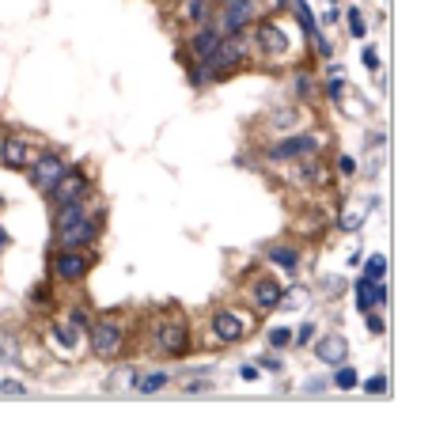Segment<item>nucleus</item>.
Segmentation results:
<instances>
[{
    "label": "nucleus",
    "instance_id": "f257e3e1",
    "mask_svg": "<svg viewBox=\"0 0 432 436\" xmlns=\"http://www.w3.org/2000/svg\"><path fill=\"white\" fill-rule=\"evenodd\" d=\"M61 247L65 250H76V247H88L91 239H95V220H88V212H80L76 220H69V224H61Z\"/></svg>",
    "mask_w": 432,
    "mask_h": 436
},
{
    "label": "nucleus",
    "instance_id": "f03ea898",
    "mask_svg": "<svg viewBox=\"0 0 432 436\" xmlns=\"http://www.w3.org/2000/svg\"><path fill=\"white\" fill-rule=\"evenodd\" d=\"M46 193H50V201L61 209V205H72V201H83V193H88V182H83V175H61V179L53 182V186L46 190Z\"/></svg>",
    "mask_w": 432,
    "mask_h": 436
},
{
    "label": "nucleus",
    "instance_id": "7ed1b4c3",
    "mask_svg": "<svg viewBox=\"0 0 432 436\" xmlns=\"http://www.w3.org/2000/svg\"><path fill=\"white\" fill-rule=\"evenodd\" d=\"M31 171H34V186H39V190H50L53 182L65 175V163H61V156L46 152V156H39V160H34Z\"/></svg>",
    "mask_w": 432,
    "mask_h": 436
},
{
    "label": "nucleus",
    "instance_id": "20e7f679",
    "mask_svg": "<svg viewBox=\"0 0 432 436\" xmlns=\"http://www.w3.org/2000/svg\"><path fill=\"white\" fill-rule=\"evenodd\" d=\"M91 349H95V357H114L121 349V330L114 322H99V327L91 330Z\"/></svg>",
    "mask_w": 432,
    "mask_h": 436
},
{
    "label": "nucleus",
    "instance_id": "39448f33",
    "mask_svg": "<svg viewBox=\"0 0 432 436\" xmlns=\"http://www.w3.org/2000/svg\"><path fill=\"white\" fill-rule=\"evenodd\" d=\"M83 273H88V258L76 254V250H65V254L53 258V277H61V281H80Z\"/></svg>",
    "mask_w": 432,
    "mask_h": 436
},
{
    "label": "nucleus",
    "instance_id": "423d86ee",
    "mask_svg": "<svg viewBox=\"0 0 432 436\" xmlns=\"http://www.w3.org/2000/svg\"><path fill=\"white\" fill-rule=\"evenodd\" d=\"M315 148H318L315 137H292V141L274 144V148H269V156H274V160H296V156H311Z\"/></svg>",
    "mask_w": 432,
    "mask_h": 436
},
{
    "label": "nucleus",
    "instance_id": "0eeeda50",
    "mask_svg": "<svg viewBox=\"0 0 432 436\" xmlns=\"http://www.w3.org/2000/svg\"><path fill=\"white\" fill-rule=\"evenodd\" d=\"M159 349H163V353H182L186 349V330L178 327V322H167L163 330H159Z\"/></svg>",
    "mask_w": 432,
    "mask_h": 436
},
{
    "label": "nucleus",
    "instance_id": "6e6552de",
    "mask_svg": "<svg viewBox=\"0 0 432 436\" xmlns=\"http://www.w3.org/2000/svg\"><path fill=\"white\" fill-rule=\"evenodd\" d=\"M0 160L20 171V167H27V144L20 141V137H8V141L0 144Z\"/></svg>",
    "mask_w": 432,
    "mask_h": 436
},
{
    "label": "nucleus",
    "instance_id": "1a4fd4ad",
    "mask_svg": "<svg viewBox=\"0 0 432 436\" xmlns=\"http://www.w3.org/2000/svg\"><path fill=\"white\" fill-rule=\"evenodd\" d=\"M239 57H243V46H239V42H220L205 61H209L212 69H228V64H231V61H239Z\"/></svg>",
    "mask_w": 432,
    "mask_h": 436
},
{
    "label": "nucleus",
    "instance_id": "9d476101",
    "mask_svg": "<svg viewBox=\"0 0 432 436\" xmlns=\"http://www.w3.org/2000/svg\"><path fill=\"white\" fill-rule=\"evenodd\" d=\"M212 330L220 334L224 341H239V338H243V322H239L231 311H220V315H216V319H212Z\"/></svg>",
    "mask_w": 432,
    "mask_h": 436
},
{
    "label": "nucleus",
    "instance_id": "9b49d317",
    "mask_svg": "<svg viewBox=\"0 0 432 436\" xmlns=\"http://www.w3.org/2000/svg\"><path fill=\"white\" fill-rule=\"evenodd\" d=\"M220 42H224V34H216V31H201V34L194 39V53H197V57H209V53H212Z\"/></svg>",
    "mask_w": 432,
    "mask_h": 436
},
{
    "label": "nucleus",
    "instance_id": "f8f14e48",
    "mask_svg": "<svg viewBox=\"0 0 432 436\" xmlns=\"http://www.w3.org/2000/svg\"><path fill=\"white\" fill-rule=\"evenodd\" d=\"M318 357L330 360V365H337V360L345 357V338H330V341H323V346H318Z\"/></svg>",
    "mask_w": 432,
    "mask_h": 436
},
{
    "label": "nucleus",
    "instance_id": "ddd939ff",
    "mask_svg": "<svg viewBox=\"0 0 432 436\" xmlns=\"http://www.w3.org/2000/svg\"><path fill=\"white\" fill-rule=\"evenodd\" d=\"M356 296H360V308H372L375 300H383V289H375V281H372V277H364V281H360V289H356Z\"/></svg>",
    "mask_w": 432,
    "mask_h": 436
},
{
    "label": "nucleus",
    "instance_id": "4468645a",
    "mask_svg": "<svg viewBox=\"0 0 432 436\" xmlns=\"http://www.w3.org/2000/svg\"><path fill=\"white\" fill-rule=\"evenodd\" d=\"M262 46H266V50H274V53H281L288 46V39L277 31V27H262Z\"/></svg>",
    "mask_w": 432,
    "mask_h": 436
},
{
    "label": "nucleus",
    "instance_id": "2eb2a0df",
    "mask_svg": "<svg viewBox=\"0 0 432 436\" xmlns=\"http://www.w3.org/2000/svg\"><path fill=\"white\" fill-rule=\"evenodd\" d=\"M258 304H262V308H277V304H281V289H277V285H269V281H262L258 285Z\"/></svg>",
    "mask_w": 432,
    "mask_h": 436
},
{
    "label": "nucleus",
    "instance_id": "dca6fc26",
    "mask_svg": "<svg viewBox=\"0 0 432 436\" xmlns=\"http://www.w3.org/2000/svg\"><path fill=\"white\" fill-rule=\"evenodd\" d=\"M209 15V0H186V20H205Z\"/></svg>",
    "mask_w": 432,
    "mask_h": 436
},
{
    "label": "nucleus",
    "instance_id": "f3484780",
    "mask_svg": "<svg viewBox=\"0 0 432 436\" xmlns=\"http://www.w3.org/2000/svg\"><path fill=\"white\" fill-rule=\"evenodd\" d=\"M383 270H387V262H383L379 254H375V258H368V277H372V281H379V277H383Z\"/></svg>",
    "mask_w": 432,
    "mask_h": 436
},
{
    "label": "nucleus",
    "instance_id": "a211bd4d",
    "mask_svg": "<svg viewBox=\"0 0 432 436\" xmlns=\"http://www.w3.org/2000/svg\"><path fill=\"white\" fill-rule=\"evenodd\" d=\"M163 383H167V376H148V379H140V391H159Z\"/></svg>",
    "mask_w": 432,
    "mask_h": 436
},
{
    "label": "nucleus",
    "instance_id": "6ab92c4d",
    "mask_svg": "<svg viewBox=\"0 0 432 436\" xmlns=\"http://www.w3.org/2000/svg\"><path fill=\"white\" fill-rule=\"evenodd\" d=\"M0 395H27V387L15 383V379H4V383H0Z\"/></svg>",
    "mask_w": 432,
    "mask_h": 436
},
{
    "label": "nucleus",
    "instance_id": "aec40b11",
    "mask_svg": "<svg viewBox=\"0 0 432 436\" xmlns=\"http://www.w3.org/2000/svg\"><path fill=\"white\" fill-rule=\"evenodd\" d=\"M383 387H387V379H383V376H372L368 383H364V391H368V395H379Z\"/></svg>",
    "mask_w": 432,
    "mask_h": 436
},
{
    "label": "nucleus",
    "instance_id": "412c9836",
    "mask_svg": "<svg viewBox=\"0 0 432 436\" xmlns=\"http://www.w3.org/2000/svg\"><path fill=\"white\" fill-rule=\"evenodd\" d=\"M337 383H342V387H356V372H349V368H342V372H337Z\"/></svg>",
    "mask_w": 432,
    "mask_h": 436
},
{
    "label": "nucleus",
    "instance_id": "4be33fe9",
    "mask_svg": "<svg viewBox=\"0 0 432 436\" xmlns=\"http://www.w3.org/2000/svg\"><path fill=\"white\" fill-rule=\"evenodd\" d=\"M288 338H292L288 330H274V334H269V341H274V346H288Z\"/></svg>",
    "mask_w": 432,
    "mask_h": 436
},
{
    "label": "nucleus",
    "instance_id": "5701e85b",
    "mask_svg": "<svg viewBox=\"0 0 432 436\" xmlns=\"http://www.w3.org/2000/svg\"><path fill=\"white\" fill-rule=\"evenodd\" d=\"M58 338L65 341V346H76V334H72L69 327H58Z\"/></svg>",
    "mask_w": 432,
    "mask_h": 436
},
{
    "label": "nucleus",
    "instance_id": "b1692460",
    "mask_svg": "<svg viewBox=\"0 0 432 436\" xmlns=\"http://www.w3.org/2000/svg\"><path fill=\"white\" fill-rule=\"evenodd\" d=\"M274 258H277V262H285V266H292V262H296L292 250H274Z\"/></svg>",
    "mask_w": 432,
    "mask_h": 436
},
{
    "label": "nucleus",
    "instance_id": "393cba45",
    "mask_svg": "<svg viewBox=\"0 0 432 436\" xmlns=\"http://www.w3.org/2000/svg\"><path fill=\"white\" fill-rule=\"evenodd\" d=\"M364 64H368V69H379V53H375V50H364Z\"/></svg>",
    "mask_w": 432,
    "mask_h": 436
},
{
    "label": "nucleus",
    "instance_id": "a878e982",
    "mask_svg": "<svg viewBox=\"0 0 432 436\" xmlns=\"http://www.w3.org/2000/svg\"><path fill=\"white\" fill-rule=\"evenodd\" d=\"M0 243H8V231H0Z\"/></svg>",
    "mask_w": 432,
    "mask_h": 436
}]
</instances>
